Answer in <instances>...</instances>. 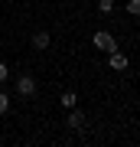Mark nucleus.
Segmentation results:
<instances>
[{"label": "nucleus", "instance_id": "obj_1", "mask_svg": "<svg viewBox=\"0 0 140 147\" xmlns=\"http://www.w3.org/2000/svg\"><path fill=\"white\" fill-rule=\"evenodd\" d=\"M91 42H94V46L101 49V53H114V49H117V39L111 36L108 30H98V33H94V39H91Z\"/></svg>", "mask_w": 140, "mask_h": 147}, {"label": "nucleus", "instance_id": "obj_2", "mask_svg": "<svg viewBox=\"0 0 140 147\" xmlns=\"http://www.w3.org/2000/svg\"><path fill=\"white\" fill-rule=\"evenodd\" d=\"M16 92H20L23 98H33V95H36V79H33V75H20V79H16Z\"/></svg>", "mask_w": 140, "mask_h": 147}, {"label": "nucleus", "instance_id": "obj_3", "mask_svg": "<svg viewBox=\"0 0 140 147\" xmlns=\"http://www.w3.org/2000/svg\"><path fill=\"white\" fill-rule=\"evenodd\" d=\"M68 127H75V131H82L85 127V115L78 108H72V115H68Z\"/></svg>", "mask_w": 140, "mask_h": 147}, {"label": "nucleus", "instance_id": "obj_4", "mask_svg": "<svg viewBox=\"0 0 140 147\" xmlns=\"http://www.w3.org/2000/svg\"><path fill=\"white\" fill-rule=\"evenodd\" d=\"M33 49H39V53H42V49H49V33H46V30H39L36 36H33Z\"/></svg>", "mask_w": 140, "mask_h": 147}, {"label": "nucleus", "instance_id": "obj_5", "mask_svg": "<svg viewBox=\"0 0 140 147\" xmlns=\"http://www.w3.org/2000/svg\"><path fill=\"white\" fill-rule=\"evenodd\" d=\"M108 56H111V69H127V56L124 53L114 49V53H108Z\"/></svg>", "mask_w": 140, "mask_h": 147}, {"label": "nucleus", "instance_id": "obj_6", "mask_svg": "<svg viewBox=\"0 0 140 147\" xmlns=\"http://www.w3.org/2000/svg\"><path fill=\"white\" fill-rule=\"evenodd\" d=\"M59 101H62V108H68V111H72V108H78V95H75V92H65Z\"/></svg>", "mask_w": 140, "mask_h": 147}, {"label": "nucleus", "instance_id": "obj_7", "mask_svg": "<svg viewBox=\"0 0 140 147\" xmlns=\"http://www.w3.org/2000/svg\"><path fill=\"white\" fill-rule=\"evenodd\" d=\"M98 10L101 13H111V10H114V0H98Z\"/></svg>", "mask_w": 140, "mask_h": 147}, {"label": "nucleus", "instance_id": "obj_8", "mask_svg": "<svg viewBox=\"0 0 140 147\" xmlns=\"http://www.w3.org/2000/svg\"><path fill=\"white\" fill-rule=\"evenodd\" d=\"M127 13H134V16H140V0H127Z\"/></svg>", "mask_w": 140, "mask_h": 147}, {"label": "nucleus", "instance_id": "obj_9", "mask_svg": "<svg viewBox=\"0 0 140 147\" xmlns=\"http://www.w3.org/2000/svg\"><path fill=\"white\" fill-rule=\"evenodd\" d=\"M7 108H10V98H7V95H3V92H0V115H3V111H7Z\"/></svg>", "mask_w": 140, "mask_h": 147}, {"label": "nucleus", "instance_id": "obj_10", "mask_svg": "<svg viewBox=\"0 0 140 147\" xmlns=\"http://www.w3.org/2000/svg\"><path fill=\"white\" fill-rule=\"evenodd\" d=\"M7 75H10V72H7V65H3V62H0V82H3V79H7Z\"/></svg>", "mask_w": 140, "mask_h": 147}]
</instances>
